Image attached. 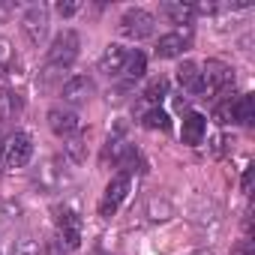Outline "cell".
<instances>
[{
  "label": "cell",
  "mask_w": 255,
  "mask_h": 255,
  "mask_svg": "<svg viewBox=\"0 0 255 255\" xmlns=\"http://www.w3.org/2000/svg\"><path fill=\"white\" fill-rule=\"evenodd\" d=\"M54 222H57V231H60V243L66 249H78L81 246V210L78 204H57L54 207Z\"/></svg>",
  "instance_id": "6da1fadb"
},
{
  "label": "cell",
  "mask_w": 255,
  "mask_h": 255,
  "mask_svg": "<svg viewBox=\"0 0 255 255\" xmlns=\"http://www.w3.org/2000/svg\"><path fill=\"white\" fill-rule=\"evenodd\" d=\"M117 30H120V36L138 42V39L153 36V30H156V18H153L147 9H126V12L120 15V21H117Z\"/></svg>",
  "instance_id": "7a4b0ae2"
},
{
  "label": "cell",
  "mask_w": 255,
  "mask_h": 255,
  "mask_svg": "<svg viewBox=\"0 0 255 255\" xmlns=\"http://www.w3.org/2000/svg\"><path fill=\"white\" fill-rule=\"evenodd\" d=\"M78 48H81L78 33L69 30V27L60 30V33L51 39V48H48V66H60V69L72 66V60L78 57Z\"/></svg>",
  "instance_id": "3957f363"
},
{
  "label": "cell",
  "mask_w": 255,
  "mask_h": 255,
  "mask_svg": "<svg viewBox=\"0 0 255 255\" xmlns=\"http://www.w3.org/2000/svg\"><path fill=\"white\" fill-rule=\"evenodd\" d=\"M234 84V69L222 60H207L201 69V93H225Z\"/></svg>",
  "instance_id": "277c9868"
},
{
  "label": "cell",
  "mask_w": 255,
  "mask_h": 255,
  "mask_svg": "<svg viewBox=\"0 0 255 255\" xmlns=\"http://www.w3.org/2000/svg\"><path fill=\"white\" fill-rule=\"evenodd\" d=\"M0 150H3V162L9 168H24L33 156V141L27 132H12L3 144H0Z\"/></svg>",
  "instance_id": "5b68a950"
},
{
  "label": "cell",
  "mask_w": 255,
  "mask_h": 255,
  "mask_svg": "<svg viewBox=\"0 0 255 255\" xmlns=\"http://www.w3.org/2000/svg\"><path fill=\"white\" fill-rule=\"evenodd\" d=\"M126 195H129V174L120 171V174L111 177L108 186H105V195H102V201H99V216H114Z\"/></svg>",
  "instance_id": "8992f818"
},
{
  "label": "cell",
  "mask_w": 255,
  "mask_h": 255,
  "mask_svg": "<svg viewBox=\"0 0 255 255\" xmlns=\"http://www.w3.org/2000/svg\"><path fill=\"white\" fill-rule=\"evenodd\" d=\"M63 165H66L63 159H48V162H42L39 171H36V177H33V183H36L42 192H57V189H63L66 180H69Z\"/></svg>",
  "instance_id": "52a82bcc"
},
{
  "label": "cell",
  "mask_w": 255,
  "mask_h": 255,
  "mask_svg": "<svg viewBox=\"0 0 255 255\" xmlns=\"http://www.w3.org/2000/svg\"><path fill=\"white\" fill-rule=\"evenodd\" d=\"M21 30L33 45H42L48 36V9L45 6H30L21 18Z\"/></svg>",
  "instance_id": "ba28073f"
},
{
  "label": "cell",
  "mask_w": 255,
  "mask_h": 255,
  "mask_svg": "<svg viewBox=\"0 0 255 255\" xmlns=\"http://www.w3.org/2000/svg\"><path fill=\"white\" fill-rule=\"evenodd\" d=\"M93 93H96V84H93L87 75L66 78L63 87H60V96H63V102H69V105H81V102H87Z\"/></svg>",
  "instance_id": "9c48e42d"
},
{
  "label": "cell",
  "mask_w": 255,
  "mask_h": 255,
  "mask_svg": "<svg viewBox=\"0 0 255 255\" xmlns=\"http://www.w3.org/2000/svg\"><path fill=\"white\" fill-rule=\"evenodd\" d=\"M48 126H51V132H54V135L66 138V135L78 132V126H81V120H78V114H75L72 108L54 105V108L48 111Z\"/></svg>",
  "instance_id": "30bf717a"
},
{
  "label": "cell",
  "mask_w": 255,
  "mask_h": 255,
  "mask_svg": "<svg viewBox=\"0 0 255 255\" xmlns=\"http://www.w3.org/2000/svg\"><path fill=\"white\" fill-rule=\"evenodd\" d=\"M204 132H207V117L198 114V111H189V114L183 117V126H180L183 144H189V147L201 144V141H204Z\"/></svg>",
  "instance_id": "8fae6325"
},
{
  "label": "cell",
  "mask_w": 255,
  "mask_h": 255,
  "mask_svg": "<svg viewBox=\"0 0 255 255\" xmlns=\"http://www.w3.org/2000/svg\"><path fill=\"white\" fill-rule=\"evenodd\" d=\"M126 57H129V51L123 45H117V42H111L99 57V72H105L108 78H117L123 72V66H126Z\"/></svg>",
  "instance_id": "7c38bea8"
},
{
  "label": "cell",
  "mask_w": 255,
  "mask_h": 255,
  "mask_svg": "<svg viewBox=\"0 0 255 255\" xmlns=\"http://www.w3.org/2000/svg\"><path fill=\"white\" fill-rule=\"evenodd\" d=\"M186 45H189V30H186V33H180V30L165 33V36H159V42H156V57H159V60L180 57V54L186 51Z\"/></svg>",
  "instance_id": "4fadbf2b"
},
{
  "label": "cell",
  "mask_w": 255,
  "mask_h": 255,
  "mask_svg": "<svg viewBox=\"0 0 255 255\" xmlns=\"http://www.w3.org/2000/svg\"><path fill=\"white\" fill-rule=\"evenodd\" d=\"M21 111H24L21 93L12 90V87H0V120H3V123H12V120L21 117Z\"/></svg>",
  "instance_id": "5bb4252c"
},
{
  "label": "cell",
  "mask_w": 255,
  "mask_h": 255,
  "mask_svg": "<svg viewBox=\"0 0 255 255\" xmlns=\"http://www.w3.org/2000/svg\"><path fill=\"white\" fill-rule=\"evenodd\" d=\"M177 81H180V87H183L186 93H201V69H198V63L186 60V63L177 69Z\"/></svg>",
  "instance_id": "9a60e30c"
},
{
  "label": "cell",
  "mask_w": 255,
  "mask_h": 255,
  "mask_svg": "<svg viewBox=\"0 0 255 255\" xmlns=\"http://www.w3.org/2000/svg\"><path fill=\"white\" fill-rule=\"evenodd\" d=\"M231 120H234V123H243V126H249V123L255 120V96H252V93H243V96L234 99Z\"/></svg>",
  "instance_id": "2e32d148"
},
{
  "label": "cell",
  "mask_w": 255,
  "mask_h": 255,
  "mask_svg": "<svg viewBox=\"0 0 255 255\" xmlns=\"http://www.w3.org/2000/svg\"><path fill=\"white\" fill-rule=\"evenodd\" d=\"M144 69H147V57L141 54V51H132L129 57H126V66H123V72L120 75H126V81H138V78H144Z\"/></svg>",
  "instance_id": "e0dca14e"
},
{
  "label": "cell",
  "mask_w": 255,
  "mask_h": 255,
  "mask_svg": "<svg viewBox=\"0 0 255 255\" xmlns=\"http://www.w3.org/2000/svg\"><path fill=\"white\" fill-rule=\"evenodd\" d=\"M159 12H162L168 21H174V24H189V18L195 15L189 3H162Z\"/></svg>",
  "instance_id": "ac0fdd59"
},
{
  "label": "cell",
  "mask_w": 255,
  "mask_h": 255,
  "mask_svg": "<svg viewBox=\"0 0 255 255\" xmlns=\"http://www.w3.org/2000/svg\"><path fill=\"white\" fill-rule=\"evenodd\" d=\"M168 96V81L165 78H153L147 87H144V93H141V99L147 102V105H153V108H159V102Z\"/></svg>",
  "instance_id": "d6986e66"
},
{
  "label": "cell",
  "mask_w": 255,
  "mask_h": 255,
  "mask_svg": "<svg viewBox=\"0 0 255 255\" xmlns=\"http://www.w3.org/2000/svg\"><path fill=\"white\" fill-rule=\"evenodd\" d=\"M141 123L147 126V129H159V132H165L168 126H171V120H168V114L162 108H147L141 114Z\"/></svg>",
  "instance_id": "ffe728a7"
},
{
  "label": "cell",
  "mask_w": 255,
  "mask_h": 255,
  "mask_svg": "<svg viewBox=\"0 0 255 255\" xmlns=\"http://www.w3.org/2000/svg\"><path fill=\"white\" fill-rule=\"evenodd\" d=\"M63 72H66V69H60V66H45V69L39 72V87H42V90H51L57 81H60V87H63Z\"/></svg>",
  "instance_id": "44dd1931"
},
{
  "label": "cell",
  "mask_w": 255,
  "mask_h": 255,
  "mask_svg": "<svg viewBox=\"0 0 255 255\" xmlns=\"http://www.w3.org/2000/svg\"><path fill=\"white\" fill-rule=\"evenodd\" d=\"M9 255H39V240L33 237H18L9 249Z\"/></svg>",
  "instance_id": "7402d4cb"
},
{
  "label": "cell",
  "mask_w": 255,
  "mask_h": 255,
  "mask_svg": "<svg viewBox=\"0 0 255 255\" xmlns=\"http://www.w3.org/2000/svg\"><path fill=\"white\" fill-rule=\"evenodd\" d=\"M12 60H15V51H12L9 39L0 36V75H6V69H12Z\"/></svg>",
  "instance_id": "603a6c76"
},
{
  "label": "cell",
  "mask_w": 255,
  "mask_h": 255,
  "mask_svg": "<svg viewBox=\"0 0 255 255\" xmlns=\"http://www.w3.org/2000/svg\"><path fill=\"white\" fill-rule=\"evenodd\" d=\"M63 162H72V165H81L84 162V141L81 138H72L66 144V159Z\"/></svg>",
  "instance_id": "cb8c5ba5"
},
{
  "label": "cell",
  "mask_w": 255,
  "mask_h": 255,
  "mask_svg": "<svg viewBox=\"0 0 255 255\" xmlns=\"http://www.w3.org/2000/svg\"><path fill=\"white\" fill-rule=\"evenodd\" d=\"M231 108H234V99H231V96H228V99H222V102L213 108V120H216V123H222V126H225V123H231Z\"/></svg>",
  "instance_id": "d4e9b609"
},
{
  "label": "cell",
  "mask_w": 255,
  "mask_h": 255,
  "mask_svg": "<svg viewBox=\"0 0 255 255\" xmlns=\"http://www.w3.org/2000/svg\"><path fill=\"white\" fill-rule=\"evenodd\" d=\"M69 249L60 243V240H48V246H45V255H66Z\"/></svg>",
  "instance_id": "484cf974"
},
{
  "label": "cell",
  "mask_w": 255,
  "mask_h": 255,
  "mask_svg": "<svg viewBox=\"0 0 255 255\" xmlns=\"http://www.w3.org/2000/svg\"><path fill=\"white\" fill-rule=\"evenodd\" d=\"M57 12L60 15H75L78 12V3H57Z\"/></svg>",
  "instance_id": "4316f807"
},
{
  "label": "cell",
  "mask_w": 255,
  "mask_h": 255,
  "mask_svg": "<svg viewBox=\"0 0 255 255\" xmlns=\"http://www.w3.org/2000/svg\"><path fill=\"white\" fill-rule=\"evenodd\" d=\"M249 189H252V168L243 171V192H249Z\"/></svg>",
  "instance_id": "83f0119b"
},
{
  "label": "cell",
  "mask_w": 255,
  "mask_h": 255,
  "mask_svg": "<svg viewBox=\"0 0 255 255\" xmlns=\"http://www.w3.org/2000/svg\"><path fill=\"white\" fill-rule=\"evenodd\" d=\"M192 255H213L210 249H198V252H192Z\"/></svg>",
  "instance_id": "f1b7e54d"
},
{
  "label": "cell",
  "mask_w": 255,
  "mask_h": 255,
  "mask_svg": "<svg viewBox=\"0 0 255 255\" xmlns=\"http://www.w3.org/2000/svg\"><path fill=\"white\" fill-rule=\"evenodd\" d=\"M0 144H3V141H0Z\"/></svg>",
  "instance_id": "f546056e"
}]
</instances>
